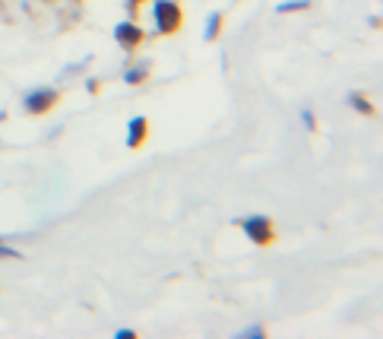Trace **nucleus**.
Instances as JSON below:
<instances>
[{"mask_svg":"<svg viewBox=\"0 0 383 339\" xmlns=\"http://www.w3.org/2000/svg\"><path fill=\"white\" fill-rule=\"evenodd\" d=\"M301 124L308 127V130H317V118H314V111H301Z\"/></svg>","mask_w":383,"mask_h":339,"instance_id":"13","label":"nucleus"},{"mask_svg":"<svg viewBox=\"0 0 383 339\" xmlns=\"http://www.w3.org/2000/svg\"><path fill=\"white\" fill-rule=\"evenodd\" d=\"M219 32H222V13H209L203 38H206V42H212V38H219Z\"/></svg>","mask_w":383,"mask_h":339,"instance_id":"7","label":"nucleus"},{"mask_svg":"<svg viewBox=\"0 0 383 339\" xmlns=\"http://www.w3.org/2000/svg\"><path fill=\"white\" fill-rule=\"evenodd\" d=\"M89 61H92V57H82L80 63H70V67L63 70V80H67V77H76V73H82V70H86V63H89Z\"/></svg>","mask_w":383,"mask_h":339,"instance_id":"11","label":"nucleus"},{"mask_svg":"<svg viewBox=\"0 0 383 339\" xmlns=\"http://www.w3.org/2000/svg\"><path fill=\"white\" fill-rule=\"evenodd\" d=\"M86 92H98V80H96V77L86 80Z\"/></svg>","mask_w":383,"mask_h":339,"instance_id":"14","label":"nucleus"},{"mask_svg":"<svg viewBox=\"0 0 383 339\" xmlns=\"http://www.w3.org/2000/svg\"><path fill=\"white\" fill-rule=\"evenodd\" d=\"M238 225L253 244H260V248L273 244V222H269V216H244Z\"/></svg>","mask_w":383,"mask_h":339,"instance_id":"2","label":"nucleus"},{"mask_svg":"<svg viewBox=\"0 0 383 339\" xmlns=\"http://www.w3.org/2000/svg\"><path fill=\"white\" fill-rule=\"evenodd\" d=\"M57 98H61V92L51 89V86H41V89H32L22 96V108L29 111V114H45V111H51L57 105Z\"/></svg>","mask_w":383,"mask_h":339,"instance_id":"3","label":"nucleus"},{"mask_svg":"<svg viewBox=\"0 0 383 339\" xmlns=\"http://www.w3.org/2000/svg\"><path fill=\"white\" fill-rule=\"evenodd\" d=\"M241 336H244V339H263V326L260 324H250V326H244V330H241Z\"/></svg>","mask_w":383,"mask_h":339,"instance_id":"12","label":"nucleus"},{"mask_svg":"<svg viewBox=\"0 0 383 339\" xmlns=\"http://www.w3.org/2000/svg\"><path fill=\"white\" fill-rule=\"evenodd\" d=\"M114 336H117V339H133V336H137V333H133V330H117Z\"/></svg>","mask_w":383,"mask_h":339,"instance_id":"15","label":"nucleus"},{"mask_svg":"<svg viewBox=\"0 0 383 339\" xmlns=\"http://www.w3.org/2000/svg\"><path fill=\"white\" fill-rule=\"evenodd\" d=\"M146 130H149V124H146L143 114H133L130 121H127V146L130 149H140L146 140Z\"/></svg>","mask_w":383,"mask_h":339,"instance_id":"5","label":"nucleus"},{"mask_svg":"<svg viewBox=\"0 0 383 339\" xmlns=\"http://www.w3.org/2000/svg\"><path fill=\"white\" fill-rule=\"evenodd\" d=\"M349 105L355 111H361V114H374V105H370L364 96H349Z\"/></svg>","mask_w":383,"mask_h":339,"instance_id":"9","label":"nucleus"},{"mask_svg":"<svg viewBox=\"0 0 383 339\" xmlns=\"http://www.w3.org/2000/svg\"><path fill=\"white\" fill-rule=\"evenodd\" d=\"M149 63L146 61H140V63H133V67H127L123 70V83H130V86H137V83H143L146 77H149Z\"/></svg>","mask_w":383,"mask_h":339,"instance_id":"6","label":"nucleus"},{"mask_svg":"<svg viewBox=\"0 0 383 339\" xmlns=\"http://www.w3.org/2000/svg\"><path fill=\"white\" fill-rule=\"evenodd\" d=\"M137 3H143V0H127V7L130 10H137Z\"/></svg>","mask_w":383,"mask_h":339,"instance_id":"16","label":"nucleus"},{"mask_svg":"<svg viewBox=\"0 0 383 339\" xmlns=\"http://www.w3.org/2000/svg\"><path fill=\"white\" fill-rule=\"evenodd\" d=\"M152 29L156 35H172L181 29V7L174 0H152Z\"/></svg>","mask_w":383,"mask_h":339,"instance_id":"1","label":"nucleus"},{"mask_svg":"<svg viewBox=\"0 0 383 339\" xmlns=\"http://www.w3.org/2000/svg\"><path fill=\"white\" fill-rule=\"evenodd\" d=\"M310 0H282L279 7H276V13H294V10H308Z\"/></svg>","mask_w":383,"mask_h":339,"instance_id":"8","label":"nucleus"},{"mask_svg":"<svg viewBox=\"0 0 383 339\" xmlns=\"http://www.w3.org/2000/svg\"><path fill=\"white\" fill-rule=\"evenodd\" d=\"M143 38H146V32L133 20H123V22H117V26H114V42L121 45V48H127V51L140 48Z\"/></svg>","mask_w":383,"mask_h":339,"instance_id":"4","label":"nucleus"},{"mask_svg":"<svg viewBox=\"0 0 383 339\" xmlns=\"http://www.w3.org/2000/svg\"><path fill=\"white\" fill-rule=\"evenodd\" d=\"M0 260H22V250L10 248L7 241H0Z\"/></svg>","mask_w":383,"mask_h":339,"instance_id":"10","label":"nucleus"}]
</instances>
